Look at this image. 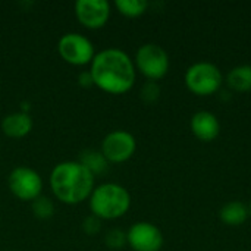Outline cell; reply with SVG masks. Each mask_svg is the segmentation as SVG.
I'll list each match as a JSON object with an SVG mask.
<instances>
[{
	"mask_svg": "<svg viewBox=\"0 0 251 251\" xmlns=\"http://www.w3.org/2000/svg\"><path fill=\"white\" fill-rule=\"evenodd\" d=\"M104 243L110 250H121L124 249L128 243H126V232H124L122 229H110L106 237H104Z\"/></svg>",
	"mask_w": 251,
	"mask_h": 251,
	"instance_id": "obj_19",
	"label": "cell"
},
{
	"mask_svg": "<svg viewBox=\"0 0 251 251\" xmlns=\"http://www.w3.org/2000/svg\"><path fill=\"white\" fill-rule=\"evenodd\" d=\"M225 82L231 91H235V93L251 91V65L234 66L226 74Z\"/></svg>",
	"mask_w": 251,
	"mask_h": 251,
	"instance_id": "obj_14",
	"label": "cell"
},
{
	"mask_svg": "<svg viewBox=\"0 0 251 251\" xmlns=\"http://www.w3.org/2000/svg\"><path fill=\"white\" fill-rule=\"evenodd\" d=\"M190 129L197 140L212 143L221 134V122L213 112L199 110L190 119Z\"/></svg>",
	"mask_w": 251,
	"mask_h": 251,
	"instance_id": "obj_11",
	"label": "cell"
},
{
	"mask_svg": "<svg viewBox=\"0 0 251 251\" xmlns=\"http://www.w3.org/2000/svg\"><path fill=\"white\" fill-rule=\"evenodd\" d=\"M135 69L143 74L147 81H159L166 76L171 60L168 51L156 44V43H146L138 47L135 57H134Z\"/></svg>",
	"mask_w": 251,
	"mask_h": 251,
	"instance_id": "obj_5",
	"label": "cell"
},
{
	"mask_svg": "<svg viewBox=\"0 0 251 251\" xmlns=\"http://www.w3.org/2000/svg\"><path fill=\"white\" fill-rule=\"evenodd\" d=\"M90 75L96 87L113 96L128 93L137 79V69L129 54L121 49L109 47L96 53L90 63Z\"/></svg>",
	"mask_w": 251,
	"mask_h": 251,
	"instance_id": "obj_1",
	"label": "cell"
},
{
	"mask_svg": "<svg viewBox=\"0 0 251 251\" xmlns=\"http://www.w3.org/2000/svg\"><path fill=\"white\" fill-rule=\"evenodd\" d=\"M57 51L60 57L74 66L91 63L96 56V49L91 40L79 32H66L59 38Z\"/></svg>",
	"mask_w": 251,
	"mask_h": 251,
	"instance_id": "obj_6",
	"label": "cell"
},
{
	"mask_svg": "<svg viewBox=\"0 0 251 251\" xmlns=\"http://www.w3.org/2000/svg\"><path fill=\"white\" fill-rule=\"evenodd\" d=\"M31 209L34 216H37L38 219H49L54 215V204L46 196H40L38 199L31 201Z\"/></svg>",
	"mask_w": 251,
	"mask_h": 251,
	"instance_id": "obj_17",
	"label": "cell"
},
{
	"mask_svg": "<svg viewBox=\"0 0 251 251\" xmlns=\"http://www.w3.org/2000/svg\"><path fill=\"white\" fill-rule=\"evenodd\" d=\"M75 15L82 26L99 29L110 18V3L107 0H78L75 3Z\"/></svg>",
	"mask_w": 251,
	"mask_h": 251,
	"instance_id": "obj_10",
	"label": "cell"
},
{
	"mask_svg": "<svg viewBox=\"0 0 251 251\" xmlns=\"http://www.w3.org/2000/svg\"><path fill=\"white\" fill-rule=\"evenodd\" d=\"M78 82H79V85H82V87H91V85H94L93 78H91V75H90V71L79 74V75H78Z\"/></svg>",
	"mask_w": 251,
	"mask_h": 251,
	"instance_id": "obj_21",
	"label": "cell"
},
{
	"mask_svg": "<svg viewBox=\"0 0 251 251\" xmlns=\"http://www.w3.org/2000/svg\"><path fill=\"white\" fill-rule=\"evenodd\" d=\"M7 185L18 200L29 203L38 199L43 191V179L40 174L26 166H18L10 172Z\"/></svg>",
	"mask_w": 251,
	"mask_h": 251,
	"instance_id": "obj_7",
	"label": "cell"
},
{
	"mask_svg": "<svg viewBox=\"0 0 251 251\" xmlns=\"http://www.w3.org/2000/svg\"><path fill=\"white\" fill-rule=\"evenodd\" d=\"M137 150L135 137L125 129H115L109 132L100 146V151L109 163H124L129 160Z\"/></svg>",
	"mask_w": 251,
	"mask_h": 251,
	"instance_id": "obj_8",
	"label": "cell"
},
{
	"mask_svg": "<svg viewBox=\"0 0 251 251\" xmlns=\"http://www.w3.org/2000/svg\"><path fill=\"white\" fill-rule=\"evenodd\" d=\"M160 93H162V88H160V85L156 81H147L141 87L140 97H141V100L144 103L153 104V103H156L160 99Z\"/></svg>",
	"mask_w": 251,
	"mask_h": 251,
	"instance_id": "obj_18",
	"label": "cell"
},
{
	"mask_svg": "<svg viewBox=\"0 0 251 251\" xmlns=\"http://www.w3.org/2000/svg\"><path fill=\"white\" fill-rule=\"evenodd\" d=\"M225 78L218 65L206 60L190 65L184 75V82L194 96L207 97L221 91Z\"/></svg>",
	"mask_w": 251,
	"mask_h": 251,
	"instance_id": "obj_4",
	"label": "cell"
},
{
	"mask_svg": "<svg viewBox=\"0 0 251 251\" xmlns=\"http://www.w3.org/2000/svg\"><path fill=\"white\" fill-rule=\"evenodd\" d=\"M79 162L96 176V175H100L103 174L107 166H109V162L104 159V156L101 154V151L99 150H84L81 153V157H79Z\"/></svg>",
	"mask_w": 251,
	"mask_h": 251,
	"instance_id": "obj_15",
	"label": "cell"
},
{
	"mask_svg": "<svg viewBox=\"0 0 251 251\" xmlns=\"http://www.w3.org/2000/svg\"><path fill=\"white\" fill-rule=\"evenodd\" d=\"M249 212H250V216H251V201H250V204H249Z\"/></svg>",
	"mask_w": 251,
	"mask_h": 251,
	"instance_id": "obj_22",
	"label": "cell"
},
{
	"mask_svg": "<svg viewBox=\"0 0 251 251\" xmlns=\"http://www.w3.org/2000/svg\"><path fill=\"white\" fill-rule=\"evenodd\" d=\"M88 206L91 215L100 221H113L119 219L131 207V194L129 191L116 182H104L99 187H94Z\"/></svg>",
	"mask_w": 251,
	"mask_h": 251,
	"instance_id": "obj_3",
	"label": "cell"
},
{
	"mask_svg": "<svg viewBox=\"0 0 251 251\" xmlns=\"http://www.w3.org/2000/svg\"><path fill=\"white\" fill-rule=\"evenodd\" d=\"M115 7L126 18H138L146 13L149 3L146 0H116Z\"/></svg>",
	"mask_w": 251,
	"mask_h": 251,
	"instance_id": "obj_16",
	"label": "cell"
},
{
	"mask_svg": "<svg viewBox=\"0 0 251 251\" xmlns=\"http://www.w3.org/2000/svg\"><path fill=\"white\" fill-rule=\"evenodd\" d=\"M126 243L134 251H160L165 238L151 222H135L126 231Z\"/></svg>",
	"mask_w": 251,
	"mask_h": 251,
	"instance_id": "obj_9",
	"label": "cell"
},
{
	"mask_svg": "<svg viewBox=\"0 0 251 251\" xmlns=\"http://www.w3.org/2000/svg\"><path fill=\"white\" fill-rule=\"evenodd\" d=\"M250 216L249 206L241 201H229L219 210V219L228 226H241Z\"/></svg>",
	"mask_w": 251,
	"mask_h": 251,
	"instance_id": "obj_13",
	"label": "cell"
},
{
	"mask_svg": "<svg viewBox=\"0 0 251 251\" xmlns=\"http://www.w3.org/2000/svg\"><path fill=\"white\" fill-rule=\"evenodd\" d=\"M34 126V121L26 112H13L1 119L0 128L9 138H24Z\"/></svg>",
	"mask_w": 251,
	"mask_h": 251,
	"instance_id": "obj_12",
	"label": "cell"
},
{
	"mask_svg": "<svg viewBox=\"0 0 251 251\" xmlns=\"http://www.w3.org/2000/svg\"><path fill=\"white\" fill-rule=\"evenodd\" d=\"M82 231H84L87 235H90V237L97 235V234L101 231V221H100L99 218H96L94 215H90V216L85 218L84 222H82Z\"/></svg>",
	"mask_w": 251,
	"mask_h": 251,
	"instance_id": "obj_20",
	"label": "cell"
},
{
	"mask_svg": "<svg viewBox=\"0 0 251 251\" xmlns=\"http://www.w3.org/2000/svg\"><path fill=\"white\" fill-rule=\"evenodd\" d=\"M96 176L79 162L57 163L50 174V188L54 197L65 204H79L90 199Z\"/></svg>",
	"mask_w": 251,
	"mask_h": 251,
	"instance_id": "obj_2",
	"label": "cell"
}]
</instances>
